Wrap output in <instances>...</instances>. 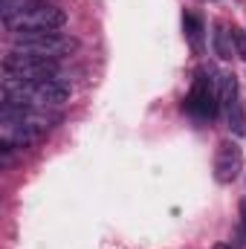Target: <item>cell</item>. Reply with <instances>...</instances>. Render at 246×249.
I'll return each instance as SVG.
<instances>
[{"label":"cell","mask_w":246,"mask_h":249,"mask_svg":"<svg viewBox=\"0 0 246 249\" xmlns=\"http://www.w3.org/2000/svg\"><path fill=\"white\" fill-rule=\"evenodd\" d=\"M58 116L47 113L44 107H18V105H0V142H3V162L9 165L15 148H29L35 139H41Z\"/></svg>","instance_id":"cell-1"},{"label":"cell","mask_w":246,"mask_h":249,"mask_svg":"<svg viewBox=\"0 0 246 249\" xmlns=\"http://www.w3.org/2000/svg\"><path fill=\"white\" fill-rule=\"evenodd\" d=\"M70 102V84L67 81H20L12 75H3V105L18 107H61Z\"/></svg>","instance_id":"cell-2"},{"label":"cell","mask_w":246,"mask_h":249,"mask_svg":"<svg viewBox=\"0 0 246 249\" xmlns=\"http://www.w3.org/2000/svg\"><path fill=\"white\" fill-rule=\"evenodd\" d=\"M3 23H6L12 38L35 35V32H55V29H61L67 23V12L61 6L50 3V0H26V6L15 18H9Z\"/></svg>","instance_id":"cell-3"},{"label":"cell","mask_w":246,"mask_h":249,"mask_svg":"<svg viewBox=\"0 0 246 249\" xmlns=\"http://www.w3.org/2000/svg\"><path fill=\"white\" fill-rule=\"evenodd\" d=\"M12 50H20V53H29V55H41V58L58 61V58L70 55V53L75 50V41H72L70 35H61V32L55 29V32L18 35V38H12Z\"/></svg>","instance_id":"cell-4"},{"label":"cell","mask_w":246,"mask_h":249,"mask_svg":"<svg viewBox=\"0 0 246 249\" xmlns=\"http://www.w3.org/2000/svg\"><path fill=\"white\" fill-rule=\"evenodd\" d=\"M185 110L200 119V122H211L220 110V99H217V87L214 81L209 78L206 70H197L194 72V81H191V93L185 96Z\"/></svg>","instance_id":"cell-5"},{"label":"cell","mask_w":246,"mask_h":249,"mask_svg":"<svg viewBox=\"0 0 246 249\" xmlns=\"http://www.w3.org/2000/svg\"><path fill=\"white\" fill-rule=\"evenodd\" d=\"M244 171V151L238 142L223 139L214 151V180L220 186H229L238 180V174Z\"/></svg>","instance_id":"cell-6"},{"label":"cell","mask_w":246,"mask_h":249,"mask_svg":"<svg viewBox=\"0 0 246 249\" xmlns=\"http://www.w3.org/2000/svg\"><path fill=\"white\" fill-rule=\"evenodd\" d=\"M217 99H220V107L229 113L232 107L241 105V96H238V78L235 72H220L217 75Z\"/></svg>","instance_id":"cell-7"},{"label":"cell","mask_w":246,"mask_h":249,"mask_svg":"<svg viewBox=\"0 0 246 249\" xmlns=\"http://www.w3.org/2000/svg\"><path fill=\"white\" fill-rule=\"evenodd\" d=\"M211 41H214V53H217V58L232 61V58L238 55V53H235V41H232V29H226L223 23H217V26H214Z\"/></svg>","instance_id":"cell-8"},{"label":"cell","mask_w":246,"mask_h":249,"mask_svg":"<svg viewBox=\"0 0 246 249\" xmlns=\"http://www.w3.org/2000/svg\"><path fill=\"white\" fill-rule=\"evenodd\" d=\"M183 29H185V38H188V44H191V50L194 53H203V20L197 18V15H191V12H185L183 15Z\"/></svg>","instance_id":"cell-9"},{"label":"cell","mask_w":246,"mask_h":249,"mask_svg":"<svg viewBox=\"0 0 246 249\" xmlns=\"http://www.w3.org/2000/svg\"><path fill=\"white\" fill-rule=\"evenodd\" d=\"M226 122H229V127L235 130V136H244L246 133V110H244V105L232 107V110L226 113Z\"/></svg>","instance_id":"cell-10"},{"label":"cell","mask_w":246,"mask_h":249,"mask_svg":"<svg viewBox=\"0 0 246 249\" xmlns=\"http://www.w3.org/2000/svg\"><path fill=\"white\" fill-rule=\"evenodd\" d=\"M232 41H235V53H238V55L246 61V32L235 26V29H232Z\"/></svg>","instance_id":"cell-11"},{"label":"cell","mask_w":246,"mask_h":249,"mask_svg":"<svg viewBox=\"0 0 246 249\" xmlns=\"http://www.w3.org/2000/svg\"><path fill=\"white\" fill-rule=\"evenodd\" d=\"M241 223H244V232H246V200L241 203Z\"/></svg>","instance_id":"cell-12"},{"label":"cell","mask_w":246,"mask_h":249,"mask_svg":"<svg viewBox=\"0 0 246 249\" xmlns=\"http://www.w3.org/2000/svg\"><path fill=\"white\" fill-rule=\"evenodd\" d=\"M214 249H232V247H229V244H217Z\"/></svg>","instance_id":"cell-13"}]
</instances>
